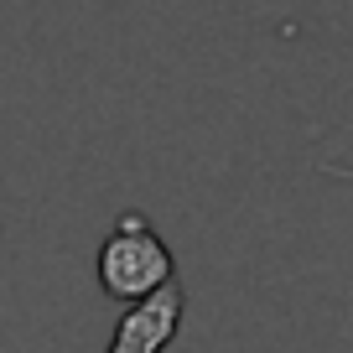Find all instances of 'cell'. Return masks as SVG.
Listing matches in <instances>:
<instances>
[{"mask_svg":"<svg viewBox=\"0 0 353 353\" xmlns=\"http://www.w3.org/2000/svg\"><path fill=\"white\" fill-rule=\"evenodd\" d=\"M99 286L110 291L114 301H151L156 291L172 286V250L166 239L151 229L145 213H125L110 229L99 250Z\"/></svg>","mask_w":353,"mask_h":353,"instance_id":"cell-1","label":"cell"},{"mask_svg":"<svg viewBox=\"0 0 353 353\" xmlns=\"http://www.w3.org/2000/svg\"><path fill=\"white\" fill-rule=\"evenodd\" d=\"M182 312H188V296H182V286L172 281L166 291H156L151 301H135L120 317L110 353H166V343L182 327Z\"/></svg>","mask_w":353,"mask_h":353,"instance_id":"cell-2","label":"cell"}]
</instances>
